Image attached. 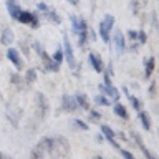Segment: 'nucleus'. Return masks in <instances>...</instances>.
Masks as SVG:
<instances>
[{
	"label": "nucleus",
	"mask_w": 159,
	"mask_h": 159,
	"mask_svg": "<svg viewBox=\"0 0 159 159\" xmlns=\"http://www.w3.org/2000/svg\"><path fill=\"white\" fill-rule=\"evenodd\" d=\"M48 154H57V138L40 139L30 154V159H45Z\"/></svg>",
	"instance_id": "nucleus-1"
},
{
	"label": "nucleus",
	"mask_w": 159,
	"mask_h": 159,
	"mask_svg": "<svg viewBox=\"0 0 159 159\" xmlns=\"http://www.w3.org/2000/svg\"><path fill=\"white\" fill-rule=\"evenodd\" d=\"M33 50L35 52L38 53V57H40V60H42V65H43V70L45 71H53V73H58L60 71V66H61V65H58V63H55L53 60H52V57H50V55L45 52V48L42 47V45H40V42H33Z\"/></svg>",
	"instance_id": "nucleus-2"
},
{
	"label": "nucleus",
	"mask_w": 159,
	"mask_h": 159,
	"mask_svg": "<svg viewBox=\"0 0 159 159\" xmlns=\"http://www.w3.org/2000/svg\"><path fill=\"white\" fill-rule=\"evenodd\" d=\"M63 57L66 60L68 66L71 70H76L78 68V63H76V57H75L73 53V47H71V42H70L66 32L63 33Z\"/></svg>",
	"instance_id": "nucleus-3"
},
{
	"label": "nucleus",
	"mask_w": 159,
	"mask_h": 159,
	"mask_svg": "<svg viewBox=\"0 0 159 159\" xmlns=\"http://www.w3.org/2000/svg\"><path fill=\"white\" fill-rule=\"evenodd\" d=\"M111 43L114 45L118 55H123L126 52V38H124V33L121 30H114L113 35H111Z\"/></svg>",
	"instance_id": "nucleus-4"
},
{
	"label": "nucleus",
	"mask_w": 159,
	"mask_h": 159,
	"mask_svg": "<svg viewBox=\"0 0 159 159\" xmlns=\"http://www.w3.org/2000/svg\"><path fill=\"white\" fill-rule=\"evenodd\" d=\"M7 58H8V61L18 70V71H22V70H23V60H22V57H20V52H18L17 48L8 47V50H7Z\"/></svg>",
	"instance_id": "nucleus-5"
},
{
	"label": "nucleus",
	"mask_w": 159,
	"mask_h": 159,
	"mask_svg": "<svg viewBox=\"0 0 159 159\" xmlns=\"http://www.w3.org/2000/svg\"><path fill=\"white\" fill-rule=\"evenodd\" d=\"M99 129H101V134H103L104 141H108L114 149H119V148H121V146H119V143L114 139V138H116V133H114L113 129L108 126V124H101V126H99Z\"/></svg>",
	"instance_id": "nucleus-6"
},
{
	"label": "nucleus",
	"mask_w": 159,
	"mask_h": 159,
	"mask_svg": "<svg viewBox=\"0 0 159 159\" xmlns=\"http://www.w3.org/2000/svg\"><path fill=\"white\" fill-rule=\"evenodd\" d=\"M99 89V93L104 94V96H108L111 101H119V96H121V93H119V89L114 86V84H111V86H104V84L101 83L98 86Z\"/></svg>",
	"instance_id": "nucleus-7"
},
{
	"label": "nucleus",
	"mask_w": 159,
	"mask_h": 159,
	"mask_svg": "<svg viewBox=\"0 0 159 159\" xmlns=\"http://www.w3.org/2000/svg\"><path fill=\"white\" fill-rule=\"evenodd\" d=\"M61 108H63V111H66V113H75L76 111L78 104H76V101H75V96L65 93L61 96Z\"/></svg>",
	"instance_id": "nucleus-8"
},
{
	"label": "nucleus",
	"mask_w": 159,
	"mask_h": 159,
	"mask_svg": "<svg viewBox=\"0 0 159 159\" xmlns=\"http://www.w3.org/2000/svg\"><path fill=\"white\" fill-rule=\"evenodd\" d=\"M88 61L89 65L93 66V70L96 73H103V70H104V63H103V60L101 57L96 53V52H91V53H88Z\"/></svg>",
	"instance_id": "nucleus-9"
},
{
	"label": "nucleus",
	"mask_w": 159,
	"mask_h": 159,
	"mask_svg": "<svg viewBox=\"0 0 159 159\" xmlns=\"http://www.w3.org/2000/svg\"><path fill=\"white\" fill-rule=\"evenodd\" d=\"M131 138H133V141L138 144V148L141 149V152L144 154V156H146V159H156V156H154V154L149 151V149L144 146V143H143V138L139 136V134L136 133V131H131Z\"/></svg>",
	"instance_id": "nucleus-10"
},
{
	"label": "nucleus",
	"mask_w": 159,
	"mask_h": 159,
	"mask_svg": "<svg viewBox=\"0 0 159 159\" xmlns=\"http://www.w3.org/2000/svg\"><path fill=\"white\" fill-rule=\"evenodd\" d=\"M143 63H144V78L149 80V78L152 76L154 70H156V57H148V58H144Z\"/></svg>",
	"instance_id": "nucleus-11"
},
{
	"label": "nucleus",
	"mask_w": 159,
	"mask_h": 159,
	"mask_svg": "<svg viewBox=\"0 0 159 159\" xmlns=\"http://www.w3.org/2000/svg\"><path fill=\"white\" fill-rule=\"evenodd\" d=\"M5 7H7L10 17H12L13 20H17L18 15H20V12L23 10L22 7H20V3L17 2V0H7V2H5Z\"/></svg>",
	"instance_id": "nucleus-12"
},
{
	"label": "nucleus",
	"mask_w": 159,
	"mask_h": 159,
	"mask_svg": "<svg viewBox=\"0 0 159 159\" xmlns=\"http://www.w3.org/2000/svg\"><path fill=\"white\" fill-rule=\"evenodd\" d=\"M15 42V33H13V30L12 28H8V27H5L2 30V33H0V43L5 45V47H10Z\"/></svg>",
	"instance_id": "nucleus-13"
},
{
	"label": "nucleus",
	"mask_w": 159,
	"mask_h": 159,
	"mask_svg": "<svg viewBox=\"0 0 159 159\" xmlns=\"http://www.w3.org/2000/svg\"><path fill=\"white\" fill-rule=\"evenodd\" d=\"M121 91H123L124 94H126L128 101H129V104L133 106L134 111H139V109H143V103H141V99H138L136 96H134V94L129 93V89H128L126 86H123V88H121Z\"/></svg>",
	"instance_id": "nucleus-14"
},
{
	"label": "nucleus",
	"mask_w": 159,
	"mask_h": 159,
	"mask_svg": "<svg viewBox=\"0 0 159 159\" xmlns=\"http://www.w3.org/2000/svg\"><path fill=\"white\" fill-rule=\"evenodd\" d=\"M37 101H38V108H40V118H45L47 116V113H48V101H47V98H45V94L42 93H38L37 94Z\"/></svg>",
	"instance_id": "nucleus-15"
},
{
	"label": "nucleus",
	"mask_w": 159,
	"mask_h": 159,
	"mask_svg": "<svg viewBox=\"0 0 159 159\" xmlns=\"http://www.w3.org/2000/svg\"><path fill=\"white\" fill-rule=\"evenodd\" d=\"M113 111H114V114H116V116H119L121 119H129V113H128V109H126V106H124L123 103L114 101Z\"/></svg>",
	"instance_id": "nucleus-16"
},
{
	"label": "nucleus",
	"mask_w": 159,
	"mask_h": 159,
	"mask_svg": "<svg viewBox=\"0 0 159 159\" xmlns=\"http://www.w3.org/2000/svg\"><path fill=\"white\" fill-rule=\"evenodd\" d=\"M138 118H139V121H141V126L146 129V131H151V116H149V113L144 111V109H139Z\"/></svg>",
	"instance_id": "nucleus-17"
},
{
	"label": "nucleus",
	"mask_w": 159,
	"mask_h": 159,
	"mask_svg": "<svg viewBox=\"0 0 159 159\" xmlns=\"http://www.w3.org/2000/svg\"><path fill=\"white\" fill-rule=\"evenodd\" d=\"M75 101H76L78 108L84 109V111H88V109H89V101H88V98H86V94H84V93H76V94H75Z\"/></svg>",
	"instance_id": "nucleus-18"
},
{
	"label": "nucleus",
	"mask_w": 159,
	"mask_h": 159,
	"mask_svg": "<svg viewBox=\"0 0 159 159\" xmlns=\"http://www.w3.org/2000/svg\"><path fill=\"white\" fill-rule=\"evenodd\" d=\"M98 33H99V37H101V40L104 43L111 45V32L106 30V27L103 25V22H99V25H98Z\"/></svg>",
	"instance_id": "nucleus-19"
},
{
	"label": "nucleus",
	"mask_w": 159,
	"mask_h": 159,
	"mask_svg": "<svg viewBox=\"0 0 159 159\" xmlns=\"http://www.w3.org/2000/svg\"><path fill=\"white\" fill-rule=\"evenodd\" d=\"M93 103H96L98 106H111L113 101L108 96H104V94L99 93V94H94V96H93Z\"/></svg>",
	"instance_id": "nucleus-20"
},
{
	"label": "nucleus",
	"mask_w": 159,
	"mask_h": 159,
	"mask_svg": "<svg viewBox=\"0 0 159 159\" xmlns=\"http://www.w3.org/2000/svg\"><path fill=\"white\" fill-rule=\"evenodd\" d=\"M32 12H28V10H22L17 18V22H20L22 25H30V22H32Z\"/></svg>",
	"instance_id": "nucleus-21"
},
{
	"label": "nucleus",
	"mask_w": 159,
	"mask_h": 159,
	"mask_svg": "<svg viewBox=\"0 0 159 159\" xmlns=\"http://www.w3.org/2000/svg\"><path fill=\"white\" fill-rule=\"evenodd\" d=\"M43 15L50 20V22H53V23H57V25H61V17L57 13V10H52V8H50L48 12H45Z\"/></svg>",
	"instance_id": "nucleus-22"
},
{
	"label": "nucleus",
	"mask_w": 159,
	"mask_h": 159,
	"mask_svg": "<svg viewBox=\"0 0 159 159\" xmlns=\"http://www.w3.org/2000/svg\"><path fill=\"white\" fill-rule=\"evenodd\" d=\"M101 22H103L104 27H106V30H109V32H113L114 23H116V18H114L111 13H106V15H104V18L101 20Z\"/></svg>",
	"instance_id": "nucleus-23"
},
{
	"label": "nucleus",
	"mask_w": 159,
	"mask_h": 159,
	"mask_svg": "<svg viewBox=\"0 0 159 159\" xmlns=\"http://www.w3.org/2000/svg\"><path fill=\"white\" fill-rule=\"evenodd\" d=\"M25 83H35L37 81V68H28L25 73Z\"/></svg>",
	"instance_id": "nucleus-24"
},
{
	"label": "nucleus",
	"mask_w": 159,
	"mask_h": 159,
	"mask_svg": "<svg viewBox=\"0 0 159 159\" xmlns=\"http://www.w3.org/2000/svg\"><path fill=\"white\" fill-rule=\"evenodd\" d=\"M52 60H53L55 63L61 65V63H63V60H65V57H63V48H58L57 52L53 53V57H52Z\"/></svg>",
	"instance_id": "nucleus-25"
},
{
	"label": "nucleus",
	"mask_w": 159,
	"mask_h": 159,
	"mask_svg": "<svg viewBox=\"0 0 159 159\" xmlns=\"http://www.w3.org/2000/svg\"><path fill=\"white\" fill-rule=\"evenodd\" d=\"M73 124H75V128L81 129V131H89V124L84 123L83 119H73Z\"/></svg>",
	"instance_id": "nucleus-26"
},
{
	"label": "nucleus",
	"mask_w": 159,
	"mask_h": 159,
	"mask_svg": "<svg viewBox=\"0 0 159 159\" xmlns=\"http://www.w3.org/2000/svg\"><path fill=\"white\" fill-rule=\"evenodd\" d=\"M32 22H30V27H32L33 30H37L40 27V13L38 12H32Z\"/></svg>",
	"instance_id": "nucleus-27"
},
{
	"label": "nucleus",
	"mask_w": 159,
	"mask_h": 159,
	"mask_svg": "<svg viewBox=\"0 0 159 159\" xmlns=\"http://www.w3.org/2000/svg\"><path fill=\"white\" fill-rule=\"evenodd\" d=\"M70 22H71L73 33L76 35V33H78V17H76V15H70Z\"/></svg>",
	"instance_id": "nucleus-28"
},
{
	"label": "nucleus",
	"mask_w": 159,
	"mask_h": 159,
	"mask_svg": "<svg viewBox=\"0 0 159 159\" xmlns=\"http://www.w3.org/2000/svg\"><path fill=\"white\" fill-rule=\"evenodd\" d=\"M146 42H148L146 32H144V30H139V32H138V43L139 45H146Z\"/></svg>",
	"instance_id": "nucleus-29"
},
{
	"label": "nucleus",
	"mask_w": 159,
	"mask_h": 159,
	"mask_svg": "<svg viewBox=\"0 0 159 159\" xmlns=\"http://www.w3.org/2000/svg\"><path fill=\"white\" fill-rule=\"evenodd\" d=\"M88 113H89V119H91V121H98V119H101V114H99L96 109H91V108H89Z\"/></svg>",
	"instance_id": "nucleus-30"
},
{
	"label": "nucleus",
	"mask_w": 159,
	"mask_h": 159,
	"mask_svg": "<svg viewBox=\"0 0 159 159\" xmlns=\"http://www.w3.org/2000/svg\"><path fill=\"white\" fill-rule=\"evenodd\" d=\"M118 151H119V154L123 156V159H134L133 152H131V151H128V149H123V148H119Z\"/></svg>",
	"instance_id": "nucleus-31"
},
{
	"label": "nucleus",
	"mask_w": 159,
	"mask_h": 159,
	"mask_svg": "<svg viewBox=\"0 0 159 159\" xmlns=\"http://www.w3.org/2000/svg\"><path fill=\"white\" fill-rule=\"evenodd\" d=\"M126 37H128V40H129V42H131V43L138 42V32H134V30H128Z\"/></svg>",
	"instance_id": "nucleus-32"
},
{
	"label": "nucleus",
	"mask_w": 159,
	"mask_h": 159,
	"mask_svg": "<svg viewBox=\"0 0 159 159\" xmlns=\"http://www.w3.org/2000/svg\"><path fill=\"white\" fill-rule=\"evenodd\" d=\"M37 10H38V12H42V15H43L45 12H48V10H50V7L45 2H38L37 3Z\"/></svg>",
	"instance_id": "nucleus-33"
},
{
	"label": "nucleus",
	"mask_w": 159,
	"mask_h": 159,
	"mask_svg": "<svg viewBox=\"0 0 159 159\" xmlns=\"http://www.w3.org/2000/svg\"><path fill=\"white\" fill-rule=\"evenodd\" d=\"M131 10H133V15H138V12H139V0H131Z\"/></svg>",
	"instance_id": "nucleus-34"
},
{
	"label": "nucleus",
	"mask_w": 159,
	"mask_h": 159,
	"mask_svg": "<svg viewBox=\"0 0 159 159\" xmlns=\"http://www.w3.org/2000/svg\"><path fill=\"white\" fill-rule=\"evenodd\" d=\"M149 96L151 98L156 96V80H152L151 84H149Z\"/></svg>",
	"instance_id": "nucleus-35"
},
{
	"label": "nucleus",
	"mask_w": 159,
	"mask_h": 159,
	"mask_svg": "<svg viewBox=\"0 0 159 159\" xmlns=\"http://www.w3.org/2000/svg\"><path fill=\"white\" fill-rule=\"evenodd\" d=\"M20 81H22V78H20L18 75H12V83L13 84H20Z\"/></svg>",
	"instance_id": "nucleus-36"
},
{
	"label": "nucleus",
	"mask_w": 159,
	"mask_h": 159,
	"mask_svg": "<svg viewBox=\"0 0 159 159\" xmlns=\"http://www.w3.org/2000/svg\"><path fill=\"white\" fill-rule=\"evenodd\" d=\"M20 48H22V52H23V53L28 57V53H30V48L27 47V45H25V43H20Z\"/></svg>",
	"instance_id": "nucleus-37"
},
{
	"label": "nucleus",
	"mask_w": 159,
	"mask_h": 159,
	"mask_svg": "<svg viewBox=\"0 0 159 159\" xmlns=\"http://www.w3.org/2000/svg\"><path fill=\"white\" fill-rule=\"evenodd\" d=\"M116 136H118V138H121L123 141H126V139H128L126 136H124V133H121V131H119V133H116Z\"/></svg>",
	"instance_id": "nucleus-38"
},
{
	"label": "nucleus",
	"mask_w": 159,
	"mask_h": 159,
	"mask_svg": "<svg viewBox=\"0 0 159 159\" xmlns=\"http://www.w3.org/2000/svg\"><path fill=\"white\" fill-rule=\"evenodd\" d=\"M96 141H98V143H103V141H104L103 134H96Z\"/></svg>",
	"instance_id": "nucleus-39"
},
{
	"label": "nucleus",
	"mask_w": 159,
	"mask_h": 159,
	"mask_svg": "<svg viewBox=\"0 0 159 159\" xmlns=\"http://www.w3.org/2000/svg\"><path fill=\"white\" fill-rule=\"evenodd\" d=\"M0 159H12V157H10V156H7L5 152H0Z\"/></svg>",
	"instance_id": "nucleus-40"
},
{
	"label": "nucleus",
	"mask_w": 159,
	"mask_h": 159,
	"mask_svg": "<svg viewBox=\"0 0 159 159\" xmlns=\"http://www.w3.org/2000/svg\"><path fill=\"white\" fill-rule=\"evenodd\" d=\"M68 2H70V3H71V5H75V7H76V5L80 3V2H78V0H68Z\"/></svg>",
	"instance_id": "nucleus-41"
},
{
	"label": "nucleus",
	"mask_w": 159,
	"mask_h": 159,
	"mask_svg": "<svg viewBox=\"0 0 159 159\" xmlns=\"http://www.w3.org/2000/svg\"><path fill=\"white\" fill-rule=\"evenodd\" d=\"M93 159H103V157H101V156H94Z\"/></svg>",
	"instance_id": "nucleus-42"
}]
</instances>
